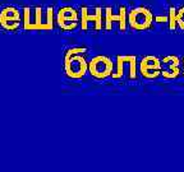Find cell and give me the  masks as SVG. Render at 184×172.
Returning <instances> with one entry per match:
<instances>
[{
	"label": "cell",
	"instance_id": "cell-1",
	"mask_svg": "<svg viewBox=\"0 0 184 172\" xmlns=\"http://www.w3.org/2000/svg\"><path fill=\"white\" fill-rule=\"evenodd\" d=\"M105 69H106V64L104 61H99L96 64V71L97 73H102V71H105Z\"/></svg>",
	"mask_w": 184,
	"mask_h": 172
}]
</instances>
